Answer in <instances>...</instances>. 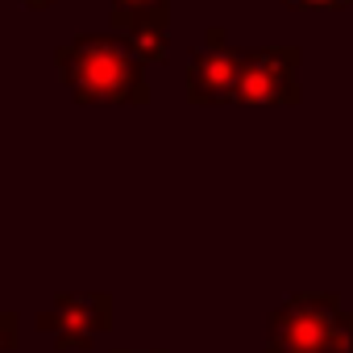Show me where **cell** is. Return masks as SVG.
I'll return each instance as SVG.
<instances>
[{
  "instance_id": "6da1fadb",
  "label": "cell",
  "mask_w": 353,
  "mask_h": 353,
  "mask_svg": "<svg viewBox=\"0 0 353 353\" xmlns=\"http://www.w3.org/2000/svg\"><path fill=\"white\" fill-rule=\"evenodd\" d=\"M295 5H312V9H328V5H345V0H295Z\"/></svg>"
}]
</instances>
